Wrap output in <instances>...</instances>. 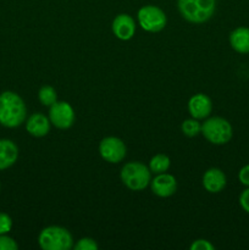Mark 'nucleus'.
<instances>
[{"label":"nucleus","mask_w":249,"mask_h":250,"mask_svg":"<svg viewBox=\"0 0 249 250\" xmlns=\"http://www.w3.org/2000/svg\"><path fill=\"white\" fill-rule=\"evenodd\" d=\"M27 116L23 99L17 93L6 90L0 94V125L6 128L21 126Z\"/></svg>","instance_id":"obj_1"},{"label":"nucleus","mask_w":249,"mask_h":250,"mask_svg":"<svg viewBox=\"0 0 249 250\" xmlns=\"http://www.w3.org/2000/svg\"><path fill=\"white\" fill-rule=\"evenodd\" d=\"M181 16L190 23L209 21L216 9V0H177Z\"/></svg>","instance_id":"obj_2"},{"label":"nucleus","mask_w":249,"mask_h":250,"mask_svg":"<svg viewBox=\"0 0 249 250\" xmlns=\"http://www.w3.org/2000/svg\"><path fill=\"white\" fill-rule=\"evenodd\" d=\"M120 177L124 187L137 192V190H143L150 185L151 171L139 161H131L121 168Z\"/></svg>","instance_id":"obj_3"},{"label":"nucleus","mask_w":249,"mask_h":250,"mask_svg":"<svg viewBox=\"0 0 249 250\" xmlns=\"http://www.w3.org/2000/svg\"><path fill=\"white\" fill-rule=\"evenodd\" d=\"M208 142L215 146H224L228 143L233 136V128L231 124L224 117L214 116L205 120L202 124V132Z\"/></svg>","instance_id":"obj_4"},{"label":"nucleus","mask_w":249,"mask_h":250,"mask_svg":"<svg viewBox=\"0 0 249 250\" xmlns=\"http://www.w3.org/2000/svg\"><path fill=\"white\" fill-rule=\"evenodd\" d=\"M38 243L44 250H70L73 248L72 234L61 226H49L42 229Z\"/></svg>","instance_id":"obj_5"},{"label":"nucleus","mask_w":249,"mask_h":250,"mask_svg":"<svg viewBox=\"0 0 249 250\" xmlns=\"http://www.w3.org/2000/svg\"><path fill=\"white\" fill-rule=\"evenodd\" d=\"M138 23L144 31L150 32V33H158L165 28L167 23L166 15L160 7L154 6V5H145L141 7L137 14Z\"/></svg>","instance_id":"obj_6"},{"label":"nucleus","mask_w":249,"mask_h":250,"mask_svg":"<svg viewBox=\"0 0 249 250\" xmlns=\"http://www.w3.org/2000/svg\"><path fill=\"white\" fill-rule=\"evenodd\" d=\"M127 153L124 141L117 137H105L99 144V154L106 163H121Z\"/></svg>","instance_id":"obj_7"},{"label":"nucleus","mask_w":249,"mask_h":250,"mask_svg":"<svg viewBox=\"0 0 249 250\" xmlns=\"http://www.w3.org/2000/svg\"><path fill=\"white\" fill-rule=\"evenodd\" d=\"M49 120L59 129H67L75 122V110L68 103L55 102L49 106Z\"/></svg>","instance_id":"obj_8"},{"label":"nucleus","mask_w":249,"mask_h":250,"mask_svg":"<svg viewBox=\"0 0 249 250\" xmlns=\"http://www.w3.org/2000/svg\"><path fill=\"white\" fill-rule=\"evenodd\" d=\"M151 192L160 198H168L177 190V181L170 173H158L150 181Z\"/></svg>","instance_id":"obj_9"},{"label":"nucleus","mask_w":249,"mask_h":250,"mask_svg":"<svg viewBox=\"0 0 249 250\" xmlns=\"http://www.w3.org/2000/svg\"><path fill=\"white\" fill-rule=\"evenodd\" d=\"M112 33L120 41H129L136 33V22L127 14H120L112 21Z\"/></svg>","instance_id":"obj_10"},{"label":"nucleus","mask_w":249,"mask_h":250,"mask_svg":"<svg viewBox=\"0 0 249 250\" xmlns=\"http://www.w3.org/2000/svg\"><path fill=\"white\" fill-rule=\"evenodd\" d=\"M188 111L193 119L204 120L209 117L212 111V102L207 94L198 93L188 102Z\"/></svg>","instance_id":"obj_11"},{"label":"nucleus","mask_w":249,"mask_h":250,"mask_svg":"<svg viewBox=\"0 0 249 250\" xmlns=\"http://www.w3.org/2000/svg\"><path fill=\"white\" fill-rule=\"evenodd\" d=\"M227 178L224 171L220 170L217 167H211L209 170L205 171L204 176H203V187L205 190L212 194L222 192L226 187Z\"/></svg>","instance_id":"obj_12"},{"label":"nucleus","mask_w":249,"mask_h":250,"mask_svg":"<svg viewBox=\"0 0 249 250\" xmlns=\"http://www.w3.org/2000/svg\"><path fill=\"white\" fill-rule=\"evenodd\" d=\"M50 125L49 117H46L44 114H41V112H36V114H32L27 119L26 129L32 137L42 138V137H45L49 133Z\"/></svg>","instance_id":"obj_13"},{"label":"nucleus","mask_w":249,"mask_h":250,"mask_svg":"<svg viewBox=\"0 0 249 250\" xmlns=\"http://www.w3.org/2000/svg\"><path fill=\"white\" fill-rule=\"evenodd\" d=\"M19 158V148L10 139H0V171L11 167Z\"/></svg>","instance_id":"obj_14"},{"label":"nucleus","mask_w":249,"mask_h":250,"mask_svg":"<svg viewBox=\"0 0 249 250\" xmlns=\"http://www.w3.org/2000/svg\"><path fill=\"white\" fill-rule=\"evenodd\" d=\"M229 45L239 54L249 53V28L238 27L229 34Z\"/></svg>","instance_id":"obj_15"},{"label":"nucleus","mask_w":249,"mask_h":250,"mask_svg":"<svg viewBox=\"0 0 249 250\" xmlns=\"http://www.w3.org/2000/svg\"><path fill=\"white\" fill-rule=\"evenodd\" d=\"M171 166V160L167 155L165 154H156L149 161V170L151 171V173H164L170 168Z\"/></svg>","instance_id":"obj_16"},{"label":"nucleus","mask_w":249,"mask_h":250,"mask_svg":"<svg viewBox=\"0 0 249 250\" xmlns=\"http://www.w3.org/2000/svg\"><path fill=\"white\" fill-rule=\"evenodd\" d=\"M38 99L44 106H51L54 103L58 102V94L51 85H43L38 92Z\"/></svg>","instance_id":"obj_17"},{"label":"nucleus","mask_w":249,"mask_h":250,"mask_svg":"<svg viewBox=\"0 0 249 250\" xmlns=\"http://www.w3.org/2000/svg\"><path fill=\"white\" fill-rule=\"evenodd\" d=\"M182 132L185 136L187 137H195L202 132V124L199 122V120L197 119H188L185 120L181 126Z\"/></svg>","instance_id":"obj_18"},{"label":"nucleus","mask_w":249,"mask_h":250,"mask_svg":"<svg viewBox=\"0 0 249 250\" xmlns=\"http://www.w3.org/2000/svg\"><path fill=\"white\" fill-rule=\"evenodd\" d=\"M73 248L76 250H98L99 246H98V243L93 238L84 237V238H81L80 241L73 246Z\"/></svg>","instance_id":"obj_19"},{"label":"nucleus","mask_w":249,"mask_h":250,"mask_svg":"<svg viewBox=\"0 0 249 250\" xmlns=\"http://www.w3.org/2000/svg\"><path fill=\"white\" fill-rule=\"evenodd\" d=\"M19 248L16 241L7 234H0V250H16Z\"/></svg>","instance_id":"obj_20"},{"label":"nucleus","mask_w":249,"mask_h":250,"mask_svg":"<svg viewBox=\"0 0 249 250\" xmlns=\"http://www.w3.org/2000/svg\"><path fill=\"white\" fill-rule=\"evenodd\" d=\"M12 229V219L5 212H0V234H7Z\"/></svg>","instance_id":"obj_21"},{"label":"nucleus","mask_w":249,"mask_h":250,"mask_svg":"<svg viewBox=\"0 0 249 250\" xmlns=\"http://www.w3.org/2000/svg\"><path fill=\"white\" fill-rule=\"evenodd\" d=\"M190 250H214L215 247L207 239H197L190 244Z\"/></svg>","instance_id":"obj_22"},{"label":"nucleus","mask_w":249,"mask_h":250,"mask_svg":"<svg viewBox=\"0 0 249 250\" xmlns=\"http://www.w3.org/2000/svg\"><path fill=\"white\" fill-rule=\"evenodd\" d=\"M239 205L247 214H249V187H247V189H244L239 195Z\"/></svg>","instance_id":"obj_23"},{"label":"nucleus","mask_w":249,"mask_h":250,"mask_svg":"<svg viewBox=\"0 0 249 250\" xmlns=\"http://www.w3.org/2000/svg\"><path fill=\"white\" fill-rule=\"evenodd\" d=\"M238 180L246 187H249V164L243 166L238 172Z\"/></svg>","instance_id":"obj_24"},{"label":"nucleus","mask_w":249,"mask_h":250,"mask_svg":"<svg viewBox=\"0 0 249 250\" xmlns=\"http://www.w3.org/2000/svg\"><path fill=\"white\" fill-rule=\"evenodd\" d=\"M0 188H1V187H0Z\"/></svg>","instance_id":"obj_25"}]
</instances>
